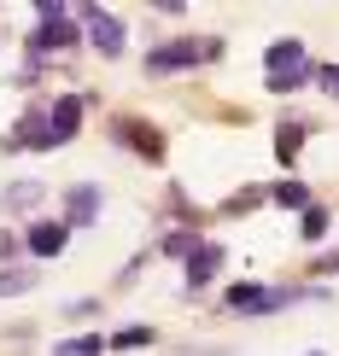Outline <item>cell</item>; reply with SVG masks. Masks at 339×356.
<instances>
[{"label": "cell", "instance_id": "12", "mask_svg": "<svg viewBox=\"0 0 339 356\" xmlns=\"http://www.w3.org/2000/svg\"><path fill=\"white\" fill-rule=\"evenodd\" d=\"M41 199V181H12L6 193H0V204H6V211H24V204H36Z\"/></svg>", "mask_w": 339, "mask_h": 356}, {"label": "cell", "instance_id": "9", "mask_svg": "<svg viewBox=\"0 0 339 356\" xmlns=\"http://www.w3.org/2000/svg\"><path fill=\"white\" fill-rule=\"evenodd\" d=\"M223 269V245H199L187 257V286H211V275Z\"/></svg>", "mask_w": 339, "mask_h": 356}, {"label": "cell", "instance_id": "18", "mask_svg": "<svg viewBox=\"0 0 339 356\" xmlns=\"http://www.w3.org/2000/svg\"><path fill=\"white\" fill-rule=\"evenodd\" d=\"M322 234H328V211L310 204V211H304V240H322Z\"/></svg>", "mask_w": 339, "mask_h": 356}, {"label": "cell", "instance_id": "5", "mask_svg": "<svg viewBox=\"0 0 339 356\" xmlns=\"http://www.w3.org/2000/svg\"><path fill=\"white\" fill-rule=\"evenodd\" d=\"M77 123H82V99H77V94H58V106H53V117H47L53 146H65L70 135H77Z\"/></svg>", "mask_w": 339, "mask_h": 356}, {"label": "cell", "instance_id": "21", "mask_svg": "<svg viewBox=\"0 0 339 356\" xmlns=\"http://www.w3.org/2000/svg\"><path fill=\"white\" fill-rule=\"evenodd\" d=\"M12 257H18V234H0V269H6Z\"/></svg>", "mask_w": 339, "mask_h": 356}, {"label": "cell", "instance_id": "14", "mask_svg": "<svg viewBox=\"0 0 339 356\" xmlns=\"http://www.w3.org/2000/svg\"><path fill=\"white\" fill-rule=\"evenodd\" d=\"M275 199L292 204V211H310V187L304 181H275Z\"/></svg>", "mask_w": 339, "mask_h": 356}, {"label": "cell", "instance_id": "7", "mask_svg": "<svg viewBox=\"0 0 339 356\" xmlns=\"http://www.w3.org/2000/svg\"><path fill=\"white\" fill-rule=\"evenodd\" d=\"M292 304V292H269V286H234L228 292V309H281Z\"/></svg>", "mask_w": 339, "mask_h": 356}, {"label": "cell", "instance_id": "19", "mask_svg": "<svg viewBox=\"0 0 339 356\" xmlns=\"http://www.w3.org/2000/svg\"><path fill=\"white\" fill-rule=\"evenodd\" d=\"M316 82H322V94H328V99H339V65H322Z\"/></svg>", "mask_w": 339, "mask_h": 356}, {"label": "cell", "instance_id": "1", "mask_svg": "<svg viewBox=\"0 0 339 356\" xmlns=\"http://www.w3.org/2000/svg\"><path fill=\"white\" fill-rule=\"evenodd\" d=\"M263 65H269V94H292L299 82H310V53H304V41H275L269 53H263Z\"/></svg>", "mask_w": 339, "mask_h": 356}, {"label": "cell", "instance_id": "22", "mask_svg": "<svg viewBox=\"0 0 339 356\" xmlns=\"http://www.w3.org/2000/svg\"><path fill=\"white\" fill-rule=\"evenodd\" d=\"M333 269H339V245L328 251V257H316V275H333Z\"/></svg>", "mask_w": 339, "mask_h": 356}, {"label": "cell", "instance_id": "13", "mask_svg": "<svg viewBox=\"0 0 339 356\" xmlns=\"http://www.w3.org/2000/svg\"><path fill=\"white\" fill-rule=\"evenodd\" d=\"M158 251H164V257H194V251H199V240H194L187 228H170L164 240H158Z\"/></svg>", "mask_w": 339, "mask_h": 356}, {"label": "cell", "instance_id": "20", "mask_svg": "<svg viewBox=\"0 0 339 356\" xmlns=\"http://www.w3.org/2000/svg\"><path fill=\"white\" fill-rule=\"evenodd\" d=\"M36 18H41V24H58V18H65V0H41Z\"/></svg>", "mask_w": 339, "mask_h": 356}, {"label": "cell", "instance_id": "4", "mask_svg": "<svg viewBox=\"0 0 339 356\" xmlns=\"http://www.w3.org/2000/svg\"><path fill=\"white\" fill-rule=\"evenodd\" d=\"M65 240H70L65 222H29V234H24V245L36 251V257H58V251H65Z\"/></svg>", "mask_w": 339, "mask_h": 356}, {"label": "cell", "instance_id": "17", "mask_svg": "<svg viewBox=\"0 0 339 356\" xmlns=\"http://www.w3.org/2000/svg\"><path fill=\"white\" fill-rule=\"evenodd\" d=\"M111 345H117V350H135V345H152V327H123V333H111Z\"/></svg>", "mask_w": 339, "mask_h": 356}, {"label": "cell", "instance_id": "15", "mask_svg": "<svg viewBox=\"0 0 339 356\" xmlns=\"http://www.w3.org/2000/svg\"><path fill=\"white\" fill-rule=\"evenodd\" d=\"M106 350V339H94V333H82V339H65V345H58L53 356H100Z\"/></svg>", "mask_w": 339, "mask_h": 356}, {"label": "cell", "instance_id": "10", "mask_svg": "<svg viewBox=\"0 0 339 356\" xmlns=\"http://www.w3.org/2000/svg\"><path fill=\"white\" fill-rule=\"evenodd\" d=\"M65 216L77 222V228H88V222L100 216V187H70V199H65Z\"/></svg>", "mask_w": 339, "mask_h": 356}, {"label": "cell", "instance_id": "3", "mask_svg": "<svg viewBox=\"0 0 339 356\" xmlns=\"http://www.w3.org/2000/svg\"><path fill=\"white\" fill-rule=\"evenodd\" d=\"M211 58H223V41L199 35V41H175V47L152 53V70H182V65H211Z\"/></svg>", "mask_w": 339, "mask_h": 356}, {"label": "cell", "instance_id": "2", "mask_svg": "<svg viewBox=\"0 0 339 356\" xmlns=\"http://www.w3.org/2000/svg\"><path fill=\"white\" fill-rule=\"evenodd\" d=\"M77 18H82V29H88V47H94V53H106V58H117V53H123L129 24L117 18V12L94 6V0H82V6H77Z\"/></svg>", "mask_w": 339, "mask_h": 356}, {"label": "cell", "instance_id": "11", "mask_svg": "<svg viewBox=\"0 0 339 356\" xmlns=\"http://www.w3.org/2000/svg\"><path fill=\"white\" fill-rule=\"evenodd\" d=\"M29 286H36V269H29V263H6V269H0V298H24Z\"/></svg>", "mask_w": 339, "mask_h": 356}, {"label": "cell", "instance_id": "8", "mask_svg": "<svg viewBox=\"0 0 339 356\" xmlns=\"http://www.w3.org/2000/svg\"><path fill=\"white\" fill-rule=\"evenodd\" d=\"M117 140H129V146H135V152H146V158L164 152V146H158V129L141 123V117H117Z\"/></svg>", "mask_w": 339, "mask_h": 356}, {"label": "cell", "instance_id": "16", "mask_svg": "<svg viewBox=\"0 0 339 356\" xmlns=\"http://www.w3.org/2000/svg\"><path fill=\"white\" fill-rule=\"evenodd\" d=\"M299 146H304V123H281V140H275V152H281V158H299Z\"/></svg>", "mask_w": 339, "mask_h": 356}, {"label": "cell", "instance_id": "6", "mask_svg": "<svg viewBox=\"0 0 339 356\" xmlns=\"http://www.w3.org/2000/svg\"><path fill=\"white\" fill-rule=\"evenodd\" d=\"M29 47L36 53H65V47H82V41H77V24L58 18V24H41L36 35H29Z\"/></svg>", "mask_w": 339, "mask_h": 356}]
</instances>
